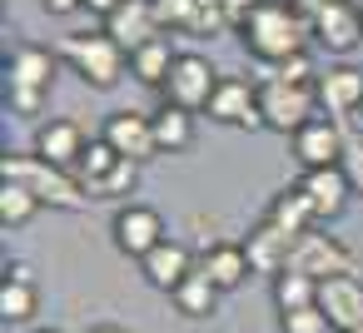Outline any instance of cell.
Returning a JSON list of instances; mask_svg holds the SVG:
<instances>
[{"label":"cell","mask_w":363,"mask_h":333,"mask_svg":"<svg viewBox=\"0 0 363 333\" xmlns=\"http://www.w3.org/2000/svg\"><path fill=\"white\" fill-rule=\"evenodd\" d=\"M35 209H40V199H35L30 189H21V184H0V224H6V229L30 224Z\"/></svg>","instance_id":"83f0119b"},{"label":"cell","mask_w":363,"mask_h":333,"mask_svg":"<svg viewBox=\"0 0 363 333\" xmlns=\"http://www.w3.org/2000/svg\"><path fill=\"white\" fill-rule=\"evenodd\" d=\"M199 273H209V283H214L219 293L239 288L244 273H249V254H244V244H214V249L199 259Z\"/></svg>","instance_id":"ac0fdd59"},{"label":"cell","mask_w":363,"mask_h":333,"mask_svg":"<svg viewBox=\"0 0 363 333\" xmlns=\"http://www.w3.org/2000/svg\"><path fill=\"white\" fill-rule=\"evenodd\" d=\"M140 269H145V278L155 283V288H164V293H174L189 273H194V259H189V249L184 244H174V239H164L155 254H145L140 259Z\"/></svg>","instance_id":"e0dca14e"},{"label":"cell","mask_w":363,"mask_h":333,"mask_svg":"<svg viewBox=\"0 0 363 333\" xmlns=\"http://www.w3.org/2000/svg\"><path fill=\"white\" fill-rule=\"evenodd\" d=\"M274 229H284L289 239H298V234H308L313 229V204H308V194L303 189H284V194H274V204H269V214H264Z\"/></svg>","instance_id":"44dd1931"},{"label":"cell","mask_w":363,"mask_h":333,"mask_svg":"<svg viewBox=\"0 0 363 333\" xmlns=\"http://www.w3.org/2000/svg\"><path fill=\"white\" fill-rule=\"evenodd\" d=\"M65 50H70L75 70H80L90 85H100V90L115 85L120 70H125V45H120L115 35H80V40H70Z\"/></svg>","instance_id":"5b68a950"},{"label":"cell","mask_w":363,"mask_h":333,"mask_svg":"<svg viewBox=\"0 0 363 333\" xmlns=\"http://www.w3.org/2000/svg\"><path fill=\"white\" fill-rule=\"evenodd\" d=\"M259 115H264L269 130H279V135L294 130L298 135L313 120V90L308 85H289V80H269L259 90Z\"/></svg>","instance_id":"3957f363"},{"label":"cell","mask_w":363,"mask_h":333,"mask_svg":"<svg viewBox=\"0 0 363 333\" xmlns=\"http://www.w3.org/2000/svg\"><path fill=\"white\" fill-rule=\"evenodd\" d=\"M244 45H249V55L284 65V60L303 55V16L289 6V0H264V6L244 21Z\"/></svg>","instance_id":"6da1fadb"},{"label":"cell","mask_w":363,"mask_h":333,"mask_svg":"<svg viewBox=\"0 0 363 333\" xmlns=\"http://www.w3.org/2000/svg\"><path fill=\"white\" fill-rule=\"evenodd\" d=\"M40 100H45V95H35V90H11V105H16L21 115H40Z\"/></svg>","instance_id":"836d02e7"},{"label":"cell","mask_w":363,"mask_h":333,"mask_svg":"<svg viewBox=\"0 0 363 333\" xmlns=\"http://www.w3.org/2000/svg\"><path fill=\"white\" fill-rule=\"evenodd\" d=\"M35 308H40L35 283L6 273V283H0V318H6V323H26V318H35Z\"/></svg>","instance_id":"603a6c76"},{"label":"cell","mask_w":363,"mask_h":333,"mask_svg":"<svg viewBox=\"0 0 363 333\" xmlns=\"http://www.w3.org/2000/svg\"><path fill=\"white\" fill-rule=\"evenodd\" d=\"M80 6H85V0H45L50 16H70V11H80Z\"/></svg>","instance_id":"d590c367"},{"label":"cell","mask_w":363,"mask_h":333,"mask_svg":"<svg viewBox=\"0 0 363 333\" xmlns=\"http://www.w3.org/2000/svg\"><path fill=\"white\" fill-rule=\"evenodd\" d=\"M294 273H308V278H333V273H353V254L333 239V234H298L294 239V259H289Z\"/></svg>","instance_id":"277c9868"},{"label":"cell","mask_w":363,"mask_h":333,"mask_svg":"<svg viewBox=\"0 0 363 333\" xmlns=\"http://www.w3.org/2000/svg\"><path fill=\"white\" fill-rule=\"evenodd\" d=\"M155 120V145L160 149H189V140H194V120H189V110H179V105H164L160 115H150Z\"/></svg>","instance_id":"d4e9b609"},{"label":"cell","mask_w":363,"mask_h":333,"mask_svg":"<svg viewBox=\"0 0 363 333\" xmlns=\"http://www.w3.org/2000/svg\"><path fill=\"white\" fill-rule=\"evenodd\" d=\"M308 75H313V70H308V55H294V60H284V65H279V75H274V80H289V85H308Z\"/></svg>","instance_id":"1f68e13d"},{"label":"cell","mask_w":363,"mask_h":333,"mask_svg":"<svg viewBox=\"0 0 363 333\" xmlns=\"http://www.w3.org/2000/svg\"><path fill=\"white\" fill-rule=\"evenodd\" d=\"M115 169H120V154H115L105 140H90L85 154H80V184H85V194H95Z\"/></svg>","instance_id":"4316f807"},{"label":"cell","mask_w":363,"mask_h":333,"mask_svg":"<svg viewBox=\"0 0 363 333\" xmlns=\"http://www.w3.org/2000/svg\"><path fill=\"white\" fill-rule=\"evenodd\" d=\"M279 328H284V333H328V318H323V313H318V303H313V308L279 313Z\"/></svg>","instance_id":"f1b7e54d"},{"label":"cell","mask_w":363,"mask_h":333,"mask_svg":"<svg viewBox=\"0 0 363 333\" xmlns=\"http://www.w3.org/2000/svg\"><path fill=\"white\" fill-rule=\"evenodd\" d=\"M115 244H120V254L145 259V254H155L164 244V219L150 204H125L115 214Z\"/></svg>","instance_id":"9c48e42d"},{"label":"cell","mask_w":363,"mask_h":333,"mask_svg":"<svg viewBox=\"0 0 363 333\" xmlns=\"http://www.w3.org/2000/svg\"><path fill=\"white\" fill-rule=\"evenodd\" d=\"M40 333H60V328H40Z\"/></svg>","instance_id":"74e56055"},{"label":"cell","mask_w":363,"mask_h":333,"mask_svg":"<svg viewBox=\"0 0 363 333\" xmlns=\"http://www.w3.org/2000/svg\"><path fill=\"white\" fill-rule=\"evenodd\" d=\"M318 313L328 318V328L348 333L363 328V278L358 273H333L318 283Z\"/></svg>","instance_id":"8992f818"},{"label":"cell","mask_w":363,"mask_h":333,"mask_svg":"<svg viewBox=\"0 0 363 333\" xmlns=\"http://www.w3.org/2000/svg\"><path fill=\"white\" fill-rule=\"evenodd\" d=\"M343 149L348 145H343L333 120H308L294 135V154L303 159V169H333V164H343Z\"/></svg>","instance_id":"8fae6325"},{"label":"cell","mask_w":363,"mask_h":333,"mask_svg":"<svg viewBox=\"0 0 363 333\" xmlns=\"http://www.w3.org/2000/svg\"><path fill=\"white\" fill-rule=\"evenodd\" d=\"M35 154L50 159V164H60V169H70V164H80V154H85V130H80L75 120H50V125H40V135H35Z\"/></svg>","instance_id":"2e32d148"},{"label":"cell","mask_w":363,"mask_h":333,"mask_svg":"<svg viewBox=\"0 0 363 333\" xmlns=\"http://www.w3.org/2000/svg\"><path fill=\"white\" fill-rule=\"evenodd\" d=\"M100 140H105L120 159H135V164H145L150 154H160V145H155V120H150V115H135V110L110 115Z\"/></svg>","instance_id":"ba28073f"},{"label":"cell","mask_w":363,"mask_h":333,"mask_svg":"<svg viewBox=\"0 0 363 333\" xmlns=\"http://www.w3.org/2000/svg\"><path fill=\"white\" fill-rule=\"evenodd\" d=\"M318 100L333 110V115H348V110H363V70L353 65H338L318 80Z\"/></svg>","instance_id":"ffe728a7"},{"label":"cell","mask_w":363,"mask_h":333,"mask_svg":"<svg viewBox=\"0 0 363 333\" xmlns=\"http://www.w3.org/2000/svg\"><path fill=\"white\" fill-rule=\"evenodd\" d=\"M0 179L30 189L40 204H55V209H85V199H90L80 179H70L60 164H50L40 154H6L0 159Z\"/></svg>","instance_id":"7a4b0ae2"},{"label":"cell","mask_w":363,"mask_h":333,"mask_svg":"<svg viewBox=\"0 0 363 333\" xmlns=\"http://www.w3.org/2000/svg\"><path fill=\"white\" fill-rule=\"evenodd\" d=\"M85 6H90L95 16H105V21H110V16H115V11L125 6V0H85Z\"/></svg>","instance_id":"e575fe53"},{"label":"cell","mask_w":363,"mask_h":333,"mask_svg":"<svg viewBox=\"0 0 363 333\" xmlns=\"http://www.w3.org/2000/svg\"><path fill=\"white\" fill-rule=\"evenodd\" d=\"M209 115H214L219 125H239V130L264 125V115H259V90H254L249 80H234V75H224V80L214 85V95H209Z\"/></svg>","instance_id":"30bf717a"},{"label":"cell","mask_w":363,"mask_h":333,"mask_svg":"<svg viewBox=\"0 0 363 333\" xmlns=\"http://www.w3.org/2000/svg\"><path fill=\"white\" fill-rule=\"evenodd\" d=\"M348 333H363V328H348Z\"/></svg>","instance_id":"f35d334b"},{"label":"cell","mask_w":363,"mask_h":333,"mask_svg":"<svg viewBox=\"0 0 363 333\" xmlns=\"http://www.w3.org/2000/svg\"><path fill=\"white\" fill-rule=\"evenodd\" d=\"M338 169L348 174L353 194H363V145H348V149H343V164H338Z\"/></svg>","instance_id":"4dcf8cb0"},{"label":"cell","mask_w":363,"mask_h":333,"mask_svg":"<svg viewBox=\"0 0 363 333\" xmlns=\"http://www.w3.org/2000/svg\"><path fill=\"white\" fill-rule=\"evenodd\" d=\"M298 189L308 194V204H313L318 219H338V214L348 209V194H353V184H348V174H343L338 164H333V169H308Z\"/></svg>","instance_id":"5bb4252c"},{"label":"cell","mask_w":363,"mask_h":333,"mask_svg":"<svg viewBox=\"0 0 363 333\" xmlns=\"http://www.w3.org/2000/svg\"><path fill=\"white\" fill-rule=\"evenodd\" d=\"M219 6H224V16H229V26H239L244 30V21L264 6V0H219Z\"/></svg>","instance_id":"d6a6232c"},{"label":"cell","mask_w":363,"mask_h":333,"mask_svg":"<svg viewBox=\"0 0 363 333\" xmlns=\"http://www.w3.org/2000/svg\"><path fill=\"white\" fill-rule=\"evenodd\" d=\"M174 60L179 55H169V40H150V45H140L130 55V75H140L145 85H164L169 70H174Z\"/></svg>","instance_id":"cb8c5ba5"},{"label":"cell","mask_w":363,"mask_h":333,"mask_svg":"<svg viewBox=\"0 0 363 333\" xmlns=\"http://www.w3.org/2000/svg\"><path fill=\"white\" fill-rule=\"evenodd\" d=\"M90 333H130V328H120V323H95Z\"/></svg>","instance_id":"8d00e7d4"},{"label":"cell","mask_w":363,"mask_h":333,"mask_svg":"<svg viewBox=\"0 0 363 333\" xmlns=\"http://www.w3.org/2000/svg\"><path fill=\"white\" fill-rule=\"evenodd\" d=\"M11 90H35V95H45L50 90V75H55V60H50V50H40V45H26V50H16L11 55Z\"/></svg>","instance_id":"d6986e66"},{"label":"cell","mask_w":363,"mask_h":333,"mask_svg":"<svg viewBox=\"0 0 363 333\" xmlns=\"http://www.w3.org/2000/svg\"><path fill=\"white\" fill-rule=\"evenodd\" d=\"M244 254H249V269H254V273H274V278H279V273L289 269V259H294V239L264 219V224L249 234Z\"/></svg>","instance_id":"9a60e30c"},{"label":"cell","mask_w":363,"mask_h":333,"mask_svg":"<svg viewBox=\"0 0 363 333\" xmlns=\"http://www.w3.org/2000/svg\"><path fill=\"white\" fill-rule=\"evenodd\" d=\"M274 303H279V313H294V308H313V303H318V278L284 269V273L274 278Z\"/></svg>","instance_id":"484cf974"},{"label":"cell","mask_w":363,"mask_h":333,"mask_svg":"<svg viewBox=\"0 0 363 333\" xmlns=\"http://www.w3.org/2000/svg\"><path fill=\"white\" fill-rule=\"evenodd\" d=\"M135 179H140V164H135V159H120V169H115V174H110L95 194H90V199H115V194H130V189H135Z\"/></svg>","instance_id":"f546056e"},{"label":"cell","mask_w":363,"mask_h":333,"mask_svg":"<svg viewBox=\"0 0 363 333\" xmlns=\"http://www.w3.org/2000/svg\"><path fill=\"white\" fill-rule=\"evenodd\" d=\"M155 26H160V11H155V0H125V6L105 21V35H115L130 55L140 50V45H150V40H160L155 35Z\"/></svg>","instance_id":"7c38bea8"},{"label":"cell","mask_w":363,"mask_h":333,"mask_svg":"<svg viewBox=\"0 0 363 333\" xmlns=\"http://www.w3.org/2000/svg\"><path fill=\"white\" fill-rule=\"evenodd\" d=\"M313 35L328 50H353L363 40V11L353 6V0H333V6H323L313 16Z\"/></svg>","instance_id":"4fadbf2b"},{"label":"cell","mask_w":363,"mask_h":333,"mask_svg":"<svg viewBox=\"0 0 363 333\" xmlns=\"http://www.w3.org/2000/svg\"><path fill=\"white\" fill-rule=\"evenodd\" d=\"M214 85H219V80H214L209 60H199V55H179L174 70H169V80H164V95H169V105H179V110H209Z\"/></svg>","instance_id":"52a82bcc"},{"label":"cell","mask_w":363,"mask_h":333,"mask_svg":"<svg viewBox=\"0 0 363 333\" xmlns=\"http://www.w3.org/2000/svg\"><path fill=\"white\" fill-rule=\"evenodd\" d=\"M169 298H174V308H179L184 318H209V313L219 308V288H214V283H209V273H199V269H194V273H189Z\"/></svg>","instance_id":"7402d4cb"}]
</instances>
